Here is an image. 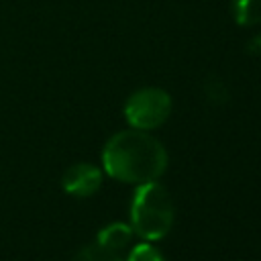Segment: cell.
<instances>
[{
    "label": "cell",
    "instance_id": "obj_2",
    "mask_svg": "<svg viewBox=\"0 0 261 261\" xmlns=\"http://www.w3.org/2000/svg\"><path fill=\"white\" fill-rule=\"evenodd\" d=\"M173 226V200L157 179L139 184L130 202V228L143 241H159Z\"/></svg>",
    "mask_w": 261,
    "mask_h": 261
},
{
    "label": "cell",
    "instance_id": "obj_3",
    "mask_svg": "<svg viewBox=\"0 0 261 261\" xmlns=\"http://www.w3.org/2000/svg\"><path fill=\"white\" fill-rule=\"evenodd\" d=\"M171 96L157 86H147L133 92L124 102V118L133 128L153 130L171 114Z\"/></svg>",
    "mask_w": 261,
    "mask_h": 261
},
{
    "label": "cell",
    "instance_id": "obj_6",
    "mask_svg": "<svg viewBox=\"0 0 261 261\" xmlns=\"http://www.w3.org/2000/svg\"><path fill=\"white\" fill-rule=\"evenodd\" d=\"M232 18L241 27H253L261 22V0H230Z\"/></svg>",
    "mask_w": 261,
    "mask_h": 261
},
{
    "label": "cell",
    "instance_id": "obj_1",
    "mask_svg": "<svg viewBox=\"0 0 261 261\" xmlns=\"http://www.w3.org/2000/svg\"><path fill=\"white\" fill-rule=\"evenodd\" d=\"M167 151L149 130L126 128L112 135L102 149L104 171L122 184L155 181L167 169Z\"/></svg>",
    "mask_w": 261,
    "mask_h": 261
},
{
    "label": "cell",
    "instance_id": "obj_5",
    "mask_svg": "<svg viewBox=\"0 0 261 261\" xmlns=\"http://www.w3.org/2000/svg\"><path fill=\"white\" fill-rule=\"evenodd\" d=\"M133 228L126 222H110L106 224L98 234H96V243L108 251L114 253H122L130 243H133Z\"/></svg>",
    "mask_w": 261,
    "mask_h": 261
},
{
    "label": "cell",
    "instance_id": "obj_8",
    "mask_svg": "<svg viewBox=\"0 0 261 261\" xmlns=\"http://www.w3.org/2000/svg\"><path fill=\"white\" fill-rule=\"evenodd\" d=\"M126 261H165V257L155 245H151V241H143L128 251Z\"/></svg>",
    "mask_w": 261,
    "mask_h": 261
},
{
    "label": "cell",
    "instance_id": "obj_9",
    "mask_svg": "<svg viewBox=\"0 0 261 261\" xmlns=\"http://www.w3.org/2000/svg\"><path fill=\"white\" fill-rule=\"evenodd\" d=\"M204 92H206V96H208L210 102H226V98H228V92H226L224 84L220 80H216V77H212V80L206 82Z\"/></svg>",
    "mask_w": 261,
    "mask_h": 261
},
{
    "label": "cell",
    "instance_id": "obj_7",
    "mask_svg": "<svg viewBox=\"0 0 261 261\" xmlns=\"http://www.w3.org/2000/svg\"><path fill=\"white\" fill-rule=\"evenodd\" d=\"M73 261H122L120 253L108 251L104 247H100L98 243L94 245H86L84 249L77 251V255L73 257Z\"/></svg>",
    "mask_w": 261,
    "mask_h": 261
},
{
    "label": "cell",
    "instance_id": "obj_4",
    "mask_svg": "<svg viewBox=\"0 0 261 261\" xmlns=\"http://www.w3.org/2000/svg\"><path fill=\"white\" fill-rule=\"evenodd\" d=\"M102 169L94 163H73L61 175V188L73 198H90L102 186Z\"/></svg>",
    "mask_w": 261,
    "mask_h": 261
},
{
    "label": "cell",
    "instance_id": "obj_10",
    "mask_svg": "<svg viewBox=\"0 0 261 261\" xmlns=\"http://www.w3.org/2000/svg\"><path fill=\"white\" fill-rule=\"evenodd\" d=\"M247 51H249L251 55H261V33H259V35H255V37L249 41Z\"/></svg>",
    "mask_w": 261,
    "mask_h": 261
}]
</instances>
